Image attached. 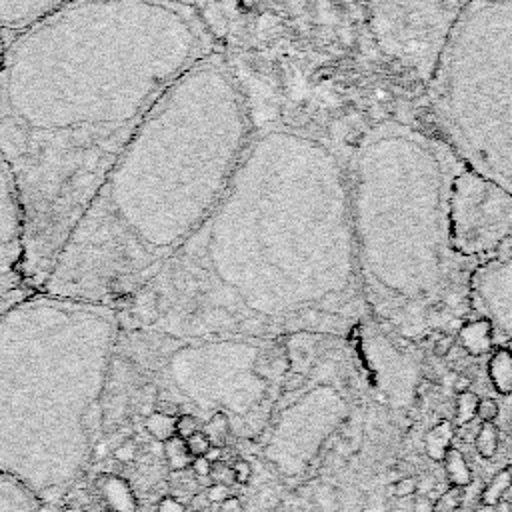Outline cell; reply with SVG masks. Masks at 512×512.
Wrapping results in <instances>:
<instances>
[{
  "instance_id": "1",
  "label": "cell",
  "mask_w": 512,
  "mask_h": 512,
  "mask_svg": "<svg viewBox=\"0 0 512 512\" xmlns=\"http://www.w3.org/2000/svg\"><path fill=\"white\" fill-rule=\"evenodd\" d=\"M348 144L256 124L216 206L116 310L120 328L178 338L344 336L370 318L354 252Z\"/></svg>"
},
{
  "instance_id": "2",
  "label": "cell",
  "mask_w": 512,
  "mask_h": 512,
  "mask_svg": "<svg viewBox=\"0 0 512 512\" xmlns=\"http://www.w3.org/2000/svg\"><path fill=\"white\" fill-rule=\"evenodd\" d=\"M214 50L182 0H74L6 44L0 152L24 206L28 290L154 102Z\"/></svg>"
},
{
  "instance_id": "3",
  "label": "cell",
  "mask_w": 512,
  "mask_h": 512,
  "mask_svg": "<svg viewBox=\"0 0 512 512\" xmlns=\"http://www.w3.org/2000/svg\"><path fill=\"white\" fill-rule=\"evenodd\" d=\"M254 128L224 52L190 66L128 138L40 290L120 310L216 206Z\"/></svg>"
},
{
  "instance_id": "4",
  "label": "cell",
  "mask_w": 512,
  "mask_h": 512,
  "mask_svg": "<svg viewBox=\"0 0 512 512\" xmlns=\"http://www.w3.org/2000/svg\"><path fill=\"white\" fill-rule=\"evenodd\" d=\"M464 168L424 110L368 122L346 148L348 202L362 296L380 328L426 340L472 318L478 264L450 236L448 200Z\"/></svg>"
},
{
  "instance_id": "5",
  "label": "cell",
  "mask_w": 512,
  "mask_h": 512,
  "mask_svg": "<svg viewBox=\"0 0 512 512\" xmlns=\"http://www.w3.org/2000/svg\"><path fill=\"white\" fill-rule=\"evenodd\" d=\"M242 82L256 124L280 122L344 144L372 120L424 110V90L380 52L364 0H196Z\"/></svg>"
},
{
  "instance_id": "6",
  "label": "cell",
  "mask_w": 512,
  "mask_h": 512,
  "mask_svg": "<svg viewBox=\"0 0 512 512\" xmlns=\"http://www.w3.org/2000/svg\"><path fill=\"white\" fill-rule=\"evenodd\" d=\"M120 332L112 306L18 290L0 300V472L54 504L92 456L98 402Z\"/></svg>"
},
{
  "instance_id": "7",
  "label": "cell",
  "mask_w": 512,
  "mask_h": 512,
  "mask_svg": "<svg viewBox=\"0 0 512 512\" xmlns=\"http://www.w3.org/2000/svg\"><path fill=\"white\" fill-rule=\"evenodd\" d=\"M424 112L474 172L512 190V0H470L424 86Z\"/></svg>"
},
{
  "instance_id": "8",
  "label": "cell",
  "mask_w": 512,
  "mask_h": 512,
  "mask_svg": "<svg viewBox=\"0 0 512 512\" xmlns=\"http://www.w3.org/2000/svg\"><path fill=\"white\" fill-rule=\"evenodd\" d=\"M384 58L424 90L442 42L470 0H364Z\"/></svg>"
},
{
  "instance_id": "9",
  "label": "cell",
  "mask_w": 512,
  "mask_h": 512,
  "mask_svg": "<svg viewBox=\"0 0 512 512\" xmlns=\"http://www.w3.org/2000/svg\"><path fill=\"white\" fill-rule=\"evenodd\" d=\"M448 220L454 248L478 266L512 258V190L466 164L452 180Z\"/></svg>"
},
{
  "instance_id": "10",
  "label": "cell",
  "mask_w": 512,
  "mask_h": 512,
  "mask_svg": "<svg viewBox=\"0 0 512 512\" xmlns=\"http://www.w3.org/2000/svg\"><path fill=\"white\" fill-rule=\"evenodd\" d=\"M26 216L16 180L0 152V300L26 290Z\"/></svg>"
},
{
  "instance_id": "11",
  "label": "cell",
  "mask_w": 512,
  "mask_h": 512,
  "mask_svg": "<svg viewBox=\"0 0 512 512\" xmlns=\"http://www.w3.org/2000/svg\"><path fill=\"white\" fill-rule=\"evenodd\" d=\"M472 318L490 322L494 342L512 338V258L480 264L470 282Z\"/></svg>"
},
{
  "instance_id": "12",
  "label": "cell",
  "mask_w": 512,
  "mask_h": 512,
  "mask_svg": "<svg viewBox=\"0 0 512 512\" xmlns=\"http://www.w3.org/2000/svg\"><path fill=\"white\" fill-rule=\"evenodd\" d=\"M74 0H0V36L8 44Z\"/></svg>"
},
{
  "instance_id": "13",
  "label": "cell",
  "mask_w": 512,
  "mask_h": 512,
  "mask_svg": "<svg viewBox=\"0 0 512 512\" xmlns=\"http://www.w3.org/2000/svg\"><path fill=\"white\" fill-rule=\"evenodd\" d=\"M456 342L468 356H476V358L490 354L496 346L492 326L484 318L466 320L456 332Z\"/></svg>"
},
{
  "instance_id": "14",
  "label": "cell",
  "mask_w": 512,
  "mask_h": 512,
  "mask_svg": "<svg viewBox=\"0 0 512 512\" xmlns=\"http://www.w3.org/2000/svg\"><path fill=\"white\" fill-rule=\"evenodd\" d=\"M40 500L22 482L0 472V512H38Z\"/></svg>"
},
{
  "instance_id": "15",
  "label": "cell",
  "mask_w": 512,
  "mask_h": 512,
  "mask_svg": "<svg viewBox=\"0 0 512 512\" xmlns=\"http://www.w3.org/2000/svg\"><path fill=\"white\" fill-rule=\"evenodd\" d=\"M98 490L112 512H136L138 502L126 480L112 474H104L98 478Z\"/></svg>"
},
{
  "instance_id": "16",
  "label": "cell",
  "mask_w": 512,
  "mask_h": 512,
  "mask_svg": "<svg viewBox=\"0 0 512 512\" xmlns=\"http://www.w3.org/2000/svg\"><path fill=\"white\" fill-rule=\"evenodd\" d=\"M488 378L492 388L502 394H512V354L504 346H494V350L488 356Z\"/></svg>"
},
{
  "instance_id": "17",
  "label": "cell",
  "mask_w": 512,
  "mask_h": 512,
  "mask_svg": "<svg viewBox=\"0 0 512 512\" xmlns=\"http://www.w3.org/2000/svg\"><path fill=\"white\" fill-rule=\"evenodd\" d=\"M454 440V424L452 420H440L436 422L422 438L424 452L432 462H442L446 452L450 450Z\"/></svg>"
},
{
  "instance_id": "18",
  "label": "cell",
  "mask_w": 512,
  "mask_h": 512,
  "mask_svg": "<svg viewBox=\"0 0 512 512\" xmlns=\"http://www.w3.org/2000/svg\"><path fill=\"white\" fill-rule=\"evenodd\" d=\"M442 466H444V472H446V478H448L450 486L466 488V486L472 484V480H474L472 468H470L468 460L464 458L462 450H458L456 446H450V450L446 452V456L442 460Z\"/></svg>"
},
{
  "instance_id": "19",
  "label": "cell",
  "mask_w": 512,
  "mask_h": 512,
  "mask_svg": "<svg viewBox=\"0 0 512 512\" xmlns=\"http://www.w3.org/2000/svg\"><path fill=\"white\" fill-rule=\"evenodd\" d=\"M512 488V466L498 470L486 486L480 490V506H496L500 500H504V494Z\"/></svg>"
},
{
  "instance_id": "20",
  "label": "cell",
  "mask_w": 512,
  "mask_h": 512,
  "mask_svg": "<svg viewBox=\"0 0 512 512\" xmlns=\"http://www.w3.org/2000/svg\"><path fill=\"white\" fill-rule=\"evenodd\" d=\"M144 428L146 432L156 440V442H166L168 438L176 436V416L170 414H162L152 410L150 414H146L144 418Z\"/></svg>"
},
{
  "instance_id": "21",
  "label": "cell",
  "mask_w": 512,
  "mask_h": 512,
  "mask_svg": "<svg viewBox=\"0 0 512 512\" xmlns=\"http://www.w3.org/2000/svg\"><path fill=\"white\" fill-rule=\"evenodd\" d=\"M164 446V458L168 462V466L172 468V472L178 470H188L192 464V454L186 448V440L180 436H172L166 442H162Z\"/></svg>"
},
{
  "instance_id": "22",
  "label": "cell",
  "mask_w": 512,
  "mask_h": 512,
  "mask_svg": "<svg viewBox=\"0 0 512 512\" xmlns=\"http://www.w3.org/2000/svg\"><path fill=\"white\" fill-rule=\"evenodd\" d=\"M498 442H500V434L494 422H480L476 438H474V448L478 452L480 458L490 460L496 456L498 452Z\"/></svg>"
},
{
  "instance_id": "23",
  "label": "cell",
  "mask_w": 512,
  "mask_h": 512,
  "mask_svg": "<svg viewBox=\"0 0 512 512\" xmlns=\"http://www.w3.org/2000/svg\"><path fill=\"white\" fill-rule=\"evenodd\" d=\"M200 430L208 436V440H210L212 446L224 448V444H226V440H228V436H230V430H232L230 416H226L224 412L216 410V412L206 420V424H204Z\"/></svg>"
},
{
  "instance_id": "24",
  "label": "cell",
  "mask_w": 512,
  "mask_h": 512,
  "mask_svg": "<svg viewBox=\"0 0 512 512\" xmlns=\"http://www.w3.org/2000/svg\"><path fill=\"white\" fill-rule=\"evenodd\" d=\"M478 394L468 390V392H460L456 394V402H454V418L452 424L454 428H462L468 422H472L476 418V406H478Z\"/></svg>"
},
{
  "instance_id": "25",
  "label": "cell",
  "mask_w": 512,
  "mask_h": 512,
  "mask_svg": "<svg viewBox=\"0 0 512 512\" xmlns=\"http://www.w3.org/2000/svg\"><path fill=\"white\" fill-rule=\"evenodd\" d=\"M500 414V406L492 396H484L478 398V406H476V418L480 422H494Z\"/></svg>"
},
{
  "instance_id": "26",
  "label": "cell",
  "mask_w": 512,
  "mask_h": 512,
  "mask_svg": "<svg viewBox=\"0 0 512 512\" xmlns=\"http://www.w3.org/2000/svg\"><path fill=\"white\" fill-rule=\"evenodd\" d=\"M198 430H200V422H198V418L194 414L182 412V414L176 416V436L186 440L188 436H192Z\"/></svg>"
},
{
  "instance_id": "27",
  "label": "cell",
  "mask_w": 512,
  "mask_h": 512,
  "mask_svg": "<svg viewBox=\"0 0 512 512\" xmlns=\"http://www.w3.org/2000/svg\"><path fill=\"white\" fill-rule=\"evenodd\" d=\"M210 446H212V444H210L208 436H206L202 430H198V432H194L192 436L186 438V448H188V452L192 454V458L204 456Z\"/></svg>"
},
{
  "instance_id": "28",
  "label": "cell",
  "mask_w": 512,
  "mask_h": 512,
  "mask_svg": "<svg viewBox=\"0 0 512 512\" xmlns=\"http://www.w3.org/2000/svg\"><path fill=\"white\" fill-rule=\"evenodd\" d=\"M216 484H226V486H232L234 484V472H232V466L226 464L224 460H218L212 464L210 468V476Z\"/></svg>"
},
{
  "instance_id": "29",
  "label": "cell",
  "mask_w": 512,
  "mask_h": 512,
  "mask_svg": "<svg viewBox=\"0 0 512 512\" xmlns=\"http://www.w3.org/2000/svg\"><path fill=\"white\" fill-rule=\"evenodd\" d=\"M418 492V478L416 476H402L392 486V494L398 498H408Z\"/></svg>"
},
{
  "instance_id": "30",
  "label": "cell",
  "mask_w": 512,
  "mask_h": 512,
  "mask_svg": "<svg viewBox=\"0 0 512 512\" xmlns=\"http://www.w3.org/2000/svg\"><path fill=\"white\" fill-rule=\"evenodd\" d=\"M136 458V442L134 440H124L114 448V460L128 464Z\"/></svg>"
},
{
  "instance_id": "31",
  "label": "cell",
  "mask_w": 512,
  "mask_h": 512,
  "mask_svg": "<svg viewBox=\"0 0 512 512\" xmlns=\"http://www.w3.org/2000/svg\"><path fill=\"white\" fill-rule=\"evenodd\" d=\"M204 494H206V498H208L210 504H220L222 500H226L228 496H232L230 486H226V484H216V482H212V484L206 488Z\"/></svg>"
},
{
  "instance_id": "32",
  "label": "cell",
  "mask_w": 512,
  "mask_h": 512,
  "mask_svg": "<svg viewBox=\"0 0 512 512\" xmlns=\"http://www.w3.org/2000/svg\"><path fill=\"white\" fill-rule=\"evenodd\" d=\"M232 472H234V482L236 484H248L250 476H252V466L248 460H242L238 458L234 464H232Z\"/></svg>"
},
{
  "instance_id": "33",
  "label": "cell",
  "mask_w": 512,
  "mask_h": 512,
  "mask_svg": "<svg viewBox=\"0 0 512 512\" xmlns=\"http://www.w3.org/2000/svg\"><path fill=\"white\" fill-rule=\"evenodd\" d=\"M158 512H186V506L174 496H164L158 502Z\"/></svg>"
},
{
  "instance_id": "34",
  "label": "cell",
  "mask_w": 512,
  "mask_h": 512,
  "mask_svg": "<svg viewBox=\"0 0 512 512\" xmlns=\"http://www.w3.org/2000/svg\"><path fill=\"white\" fill-rule=\"evenodd\" d=\"M210 468H212V464H210L204 456L194 458L192 464H190V470H192L194 476H198V478H208V476H210Z\"/></svg>"
},
{
  "instance_id": "35",
  "label": "cell",
  "mask_w": 512,
  "mask_h": 512,
  "mask_svg": "<svg viewBox=\"0 0 512 512\" xmlns=\"http://www.w3.org/2000/svg\"><path fill=\"white\" fill-rule=\"evenodd\" d=\"M220 512H244V506H242V500L238 496H228L226 500H222L220 504Z\"/></svg>"
},
{
  "instance_id": "36",
  "label": "cell",
  "mask_w": 512,
  "mask_h": 512,
  "mask_svg": "<svg viewBox=\"0 0 512 512\" xmlns=\"http://www.w3.org/2000/svg\"><path fill=\"white\" fill-rule=\"evenodd\" d=\"M468 390H472V378L466 374H458L454 380V392L460 394V392H468Z\"/></svg>"
},
{
  "instance_id": "37",
  "label": "cell",
  "mask_w": 512,
  "mask_h": 512,
  "mask_svg": "<svg viewBox=\"0 0 512 512\" xmlns=\"http://www.w3.org/2000/svg\"><path fill=\"white\" fill-rule=\"evenodd\" d=\"M204 458H206L210 464H214V462L222 460V448H220V446H210V448H208V452L204 454Z\"/></svg>"
},
{
  "instance_id": "38",
  "label": "cell",
  "mask_w": 512,
  "mask_h": 512,
  "mask_svg": "<svg viewBox=\"0 0 512 512\" xmlns=\"http://www.w3.org/2000/svg\"><path fill=\"white\" fill-rule=\"evenodd\" d=\"M492 510H494V512H512V504L504 498V500H500L496 506H492Z\"/></svg>"
},
{
  "instance_id": "39",
  "label": "cell",
  "mask_w": 512,
  "mask_h": 512,
  "mask_svg": "<svg viewBox=\"0 0 512 512\" xmlns=\"http://www.w3.org/2000/svg\"><path fill=\"white\" fill-rule=\"evenodd\" d=\"M4 50H6V42L2 40V36H0V66H2V58H4Z\"/></svg>"
},
{
  "instance_id": "40",
  "label": "cell",
  "mask_w": 512,
  "mask_h": 512,
  "mask_svg": "<svg viewBox=\"0 0 512 512\" xmlns=\"http://www.w3.org/2000/svg\"><path fill=\"white\" fill-rule=\"evenodd\" d=\"M500 346H504V348L512 354V338H510V340H506V342H504V344H500Z\"/></svg>"
},
{
  "instance_id": "41",
  "label": "cell",
  "mask_w": 512,
  "mask_h": 512,
  "mask_svg": "<svg viewBox=\"0 0 512 512\" xmlns=\"http://www.w3.org/2000/svg\"><path fill=\"white\" fill-rule=\"evenodd\" d=\"M182 2H188V4H194L196 0H182Z\"/></svg>"
},
{
  "instance_id": "42",
  "label": "cell",
  "mask_w": 512,
  "mask_h": 512,
  "mask_svg": "<svg viewBox=\"0 0 512 512\" xmlns=\"http://www.w3.org/2000/svg\"><path fill=\"white\" fill-rule=\"evenodd\" d=\"M108 512H112V510H108Z\"/></svg>"
}]
</instances>
